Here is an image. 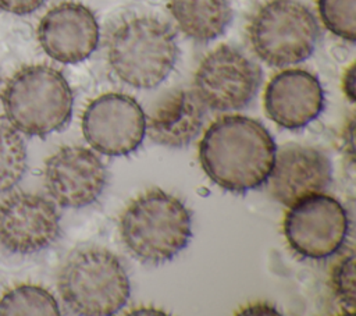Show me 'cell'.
I'll return each instance as SVG.
<instances>
[{"label":"cell","mask_w":356,"mask_h":316,"mask_svg":"<svg viewBox=\"0 0 356 316\" xmlns=\"http://www.w3.org/2000/svg\"><path fill=\"white\" fill-rule=\"evenodd\" d=\"M289 248L300 258L325 259L343 245L349 219L341 202L323 192L305 196L289 206L282 221Z\"/></svg>","instance_id":"cell-7"},{"label":"cell","mask_w":356,"mask_h":316,"mask_svg":"<svg viewBox=\"0 0 356 316\" xmlns=\"http://www.w3.org/2000/svg\"><path fill=\"white\" fill-rule=\"evenodd\" d=\"M320 28L313 13L295 0L263 4L248 25L253 53L271 67H288L309 58L318 42Z\"/></svg>","instance_id":"cell-6"},{"label":"cell","mask_w":356,"mask_h":316,"mask_svg":"<svg viewBox=\"0 0 356 316\" xmlns=\"http://www.w3.org/2000/svg\"><path fill=\"white\" fill-rule=\"evenodd\" d=\"M46 0H0V10L15 14V15H26L43 6Z\"/></svg>","instance_id":"cell-21"},{"label":"cell","mask_w":356,"mask_h":316,"mask_svg":"<svg viewBox=\"0 0 356 316\" xmlns=\"http://www.w3.org/2000/svg\"><path fill=\"white\" fill-rule=\"evenodd\" d=\"M331 181L332 166L323 150L288 143L275 152L266 182L271 198L289 207L305 196L324 192Z\"/></svg>","instance_id":"cell-13"},{"label":"cell","mask_w":356,"mask_h":316,"mask_svg":"<svg viewBox=\"0 0 356 316\" xmlns=\"http://www.w3.org/2000/svg\"><path fill=\"white\" fill-rule=\"evenodd\" d=\"M168 10L179 31L196 42L218 38L232 19L229 0H170Z\"/></svg>","instance_id":"cell-16"},{"label":"cell","mask_w":356,"mask_h":316,"mask_svg":"<svg viewBox=\"0 0 356 316\" xmlns=\"http://www.w3.org/2000/svg\"><path fill=\"white\" fill-rule=\"evenodd\" d=\"M238 313H263V315L274 313V315H277V313H278V310H277L274 306L268 305V303H261V302H259V303L249 305V306L243 308V309H242V310H239Z\"/></svg>","instance_id":"cell-23"},{"label":"cell","mask_w":356,"mask_h":316,"mask_svg":"<svg viewBox=\"0 0 356 316\" xmlns=\"http://www.w3.org/2000/svg\"><path fill=\"white\" fill-rule=\"evenodd\" d=\"M36 35L50 58L63 64H76L96 50L100 29L90 8L81 3L64 1L42 17Z\"/></svg>","instance_id":"cell-12"},{"label":"cell","mask_w":356,"mask_h":316,"mask_svg":"<svg viewBox=\"0 0 356 316\" xmlns=\"http://www.w3.org/2000/svg\"><path fill=\"white\" fill-rule=\"evenodd\" d=\"M275 152L267 128L239 114L217 118L199 143L203 171L216 185L232 193L260 188L270 175Z\"/></svg>","instance_id":"cell-1"},{"label":"cell","mask_w":356,"mask_h":316,"mask_svg":"<svg viewBox=\"0 0 356 316\" xmlns=\"http://www.w3.org/2000/svg\"><path fill=\"white\" fill-rule=\"evenodd\" d=\"M107 184V170L100 157L83 146H64L44 164V187L51 199L79 209L93 203Z\"/></svg>","instance_id":"cell-11"},{"label":"cell","mask_w":356,"mask_h":316,"mask_svg":"<svg viewBox=\"0 0 356 316\" xmlns=\"http://www.w3.org/2000/svg\"><path fill=\"white\" fill-rule=\"evenodd\" d=\"M356 0H317V10L324 26L335 36L353 43Z\"/></svg>","instance_id":"cell-19"},{"label":"cell","mask_w":356,"mask_h":316,"mask_svg":"<svg viewBox=\"0 0 356 316\" xmlns=\"http://www.w3.org/2000/svg\"><path fill=\"white\" fill-rule=\"evenodd\" d=\"M342 89L350 103L355 102V64H352L343 74Z\"/></svg>","instance_id":"cell-22"},{"label":"cell","mask_w":356,"mask_h":316,"mask_svg":"<svg viewBox=\"0 0 356 316\" xmlns=\"http://www.w3.org/2000/svg\"><path fill=\"white\" fill-rule=\"evenodd\" d=\"M57 287L64 305L83 316L114 315L131 294L125 267L103 248H86L71 255L58 274Z\"/></svg>","instance_id":"cell-5"},{"label":"cell","mask_w":356,"mask_h":316,"mask_svg":"<svg viewBox=\"0 0 356 316\" xmlns=\"http://www.w3.org/2000/svg\"><path fill=\"white\" fill-rule=\"evenodd\" d=\"M86 142L106 156H128L142 143L146 116L140 104L124 93H104L93 99L82 114Z\"/></svg>","instance_id":"cell-9"},{"label":"cell","mask_w":356,"mask_h":316,"mask_svg":"<svg viewBox=\"0 0 356 316\" xmlns=\"http://www.w3.org/2000/svg\"><path fill=\"white\" fill-rule=\"evenodd\" d=\"M204 106L193 90L170 93L146 118V134L161 146L184 148L200 132Z\"/></svg>","instance_id":"cell-15"},{"label":"cell","mask_w":356,"mask_h":316,"mask_svg":"<svg viewBox=\"0 0 356 316\" xmlns=\"http://www.w3.org/2000/svg\"><path fill=\"white\" fill-rule=\"evenodd\" d=\"M6 315H60L50 291L35 284H19L0 297V316Z\"/></svg>","instance_id":"cell-17"},{"label":"cell","mask_w":356,"mask_h":316,"mask_svg":"<svg viewBox=\"0 0 356 316\" xmlns=\"http://www.w3.org/2000/svg\"><path fill=\"white\" fill-rule=\"evenodd\" d=\"M172 28L154 17H135L118 25L107 45V61L114 75L136 89L160 85L178 58Z\"/></svg>","instance_id":"cell-4"},{"label":"cell","mask_w":356,"mask_h":316,"mask_svg":"<svg viewBox=\"0 0 356 316\" xmlns=\"http://www.w3.org/2000/svg\"><path fill=\"white\" fill-rule=\"evenodd\" d=\"M261 70L236 47L222 45L210 52L193 77V92L204 107L241 110L256 96Z\"/></svg>","instance_id":"cell-8"},{"label":"cell","mask_w":356,"mask_h":316,"mask_svg":"<svg viewBox=\"0 0 356 316\" xmlns=\"http://www.w3.org/2000/svg\"><path fill=\"white\" fill-rule=\"evenodd\" d=\"M118 231L132 258L143 264L159 266L188 246L192 237V214L175 195L150 188L125 207Z\"/></svg>","instance_id":"cell-2"},{"label":"cell","mask_w":356,"mask_h":316,"mask_svg":"<svg viewBox=\"0 0 356 316\" xmlns=\"http://www.w3.org/2000/svg\"><path fill=\"white\" fill-rule=\"evenodd\" d=\"M26 170V148L15 128L0 123V192L19 182Z\"/></svg>","instance_id":"cell-18"},{"label":"cell","mask_w":356,"mask_h":316,"mask_svg":"<svg viewBox=\"0 0 356 316\" xmlns=\"http://www.w3.org/2000/svg\"><path fill=\"white\" fill-rule=\"evenodd\" d=\"M264 110L270 120L286 129H300L324 109V90L318 78L300 68L274 75L264 89Z\"/></svg>","instance_id":"cell-14"},{"label":"cell","mask_w":356,"mask_h":316,"mask_svg":"<svg viewBox=\"0 0 356 316\" xmlns=\"http://www.w3.org/2000/svg\"><path fill=\"white\" fill-rule=\"evenodd\" d=\"M1 103L13 128L29 136H46L68 124L74 95L58 70L31 64L11 75L3 89Z\"/></svg>","instance_id":"cell-3"},{"label":"cell","mask_w":356,"mask_h":316,"mask_svg":"<svg viewBox=\"0 0 356 316\" xmlns=\"http://www.w3.org/2000/svg\"><path fill=\"white\" fill-rule=\"evenodd\" d=\"M331 288L343 309L349 315L355 312V255L349 251L342 256L331 271Z\"/></svg>","instance_id":"cell-20"},{"label":"cell","mask_w":356,"mask_h":316,"mask_svg":"<svg viewBox=\"0 0 356 316\" xmlns=\"http://www.w3.org/2000/svg\"><path fill=\"white\" fill-rule=\"evenodd\" d=\"M60 234V214L47 198L15 192L0 202V244L11 253L31 255L51 245Z\"/></svg>","instance_id":"cell-10"}]
</instances>
